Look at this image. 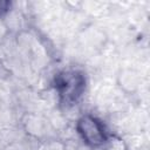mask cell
Masks as SVG:
<instances>
[{
  "label": "cell",
  "mask_w": 150,
  "mask_h": 150,
  "mask_svg": "<svg viewBox=\"0 0 150 150\" xmlns=\"http://www.w3.org/2000/svg\"><path fill=\"white\" fill-rule=\"evenodd\" d=\"M80 130L83 138L91 144H100L104 139L102 125L93 117H83L80 121Z\"/></svg>",
  "instance_id": "obj_1"
}]
</instances>
